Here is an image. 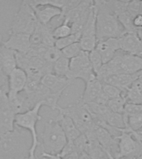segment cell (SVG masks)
Returning a JSON list of instances; mask_svg holds the SVG:
<instances>
[{
    "label": "cell",
    "instance_id": "1",
    "mask_svg": "<svg viewBox=\"0 0 142 159\" xmlns=\"http://www.w3.org/2000/svg\"><path fill=\"white\" fill-rule=\"evenodd\" d=\"M32 137L17 127L0 137V159H26L29 157Z\"/></svg>",
    "mask_w": 142,
    "mask_h": 159
},
{
    "label": "cell",
    "instance_id": "2",
    "mask_svg": "<svg viewBox=\"0 0 142 159\" xmlns=\"http://www.w3.org/2000/svg\"><path fill=\"white\" fill-rule=\"evenodd\" d=\"M94 7L97 14V42L109 38H120L125 34L116 16L107 7V1H94Z\"/></svg>",
    "mask_w": 142,
    "mask_h": 159
},
{
    "label": "cell",
    "instance_id": "3",
    "mask_svg": "<svg viewBox=\"0 0 142 159\" xmlns=\"http://www.w3.org/2000/svg\"><path fill=\"white\" fill-rule=\"evenodd\" d=\"M41 139L37 147L39 152L50 154H60L67 143V137L56 119H51L45 123Z\"/></svg>",
    "mask_w": 142,
    "mask_h": 159
},
{
    "label": "cell",
    "instance_id": "4",
    "mask_svg": "<svg viewBox=\"0 0 142 159\" xmlns=\"http://www.w3.org/2000/svg\"><path fill=\"white\" fill-rule=\"evenodd\" d=\"M42 106V103H38L28 111L22 114H16L15 116V126L27 130L32 137V143L28 159H37L36 152L37 147L39 146V140L37 133V122L42 119L39 111Z\"/></svg>",
    "mask_w": 142,
    "mask_h": 159
},
{
    "label": "cell",
    "instance_id": "5",
    "mask_svg": "<svg viewBox=\"0 0 142 159\" xmlns=\"http://www.w3.org/2000/svg\"><path fill=\"white\" fill-rule=\"evenodd\" d=\"M57 110L60 114L71 118L82 134H86L94 130L97 126L87 109V104H83L80 99L65 108L59 106Z\"/></svg>",
    "mask_w": 142,
    "mask_h": 159
},
{
    "label": "cell",
    "instance_id": "6",
    "mask_svg": "<svg viewBox=\"0 0 142 159\" xmlns=\"http://www.w3.org/2000/svg\"><path fill=\"white\" fill-rule=\"evenodd\" d=\"M37 23L34 10L27 3V0H23L21 2L17 12L13 16L8 32L9 34L22 33L31 35L34 32Z\"/></svg>",
    "mask_w": 142,
    "mask_h": 159
},
{
    "label": "cell",
    "instance_id": "7",
    "mask_svg": "<svg viewBox=\"0 0 142 159\" xmlns=\"http://www.w3.org/2000/svg\"><path fill=\"white\" fill-rule=\"evenodd\" d=\"M120 135H117L115 139H118L119 151L115 156V158H125L130 157L135 158L142 154V143H140L134 139V135L136 132L130 129H119Z\"/></svg>",
    "mask_w": 142,
    "mask_h": 159
},
{
    "label": "cell",
    "instance_id": "8",
    "mask_svg": "<svg viewBox=\"0 0 142 159\" xmlns=\"http://www.w3.org/2000/svg\"><path fill=\"white\" fill-rule=\"evenodd\" d=\"M97 75L93 71L89 60V52L82 51L77 57L70 60V74L68 79L72 81L81 79L87 84Z\"/></svg>",
    "mask_w": 142,
    "mask_h": 159
},
{
    "label": "cell",
    "instance_id": "9",
    "mask_svg": "<svg viewBox=\"0 0 142 159\" xmlns=\"http://www.w3.org/2000/svg\"><path fill=\"white\" fill-rule=\"evenodd\" d=\"M96 22H97V14H96L94 1H93V5H92L87 22L85 23L79 41L82 51L84 52H90L96 48L97 43Z\"/></svg>",
    "mask_w": 142,
    "mask_h": 159
},
{
    "label": "cell",
    "instance_id": "10",
    "mask_svg": "<svg viewBox=\"0 0 142 159\" xmlns=\"http://www.w3.org/2000/svg\"><path fill=\"white\" fill-rule=\"evenodd\" d=\"M15 116L7 98V91L0 90V137L15 129Z\"/></svg>",
    "mask_w": 142,
    "mask_h": 159
},
{
    "label": "cell",
    "instance_id": "11",
    "mask_svg": "<svg viewBox=\"0 0 142 159\" xmlns=\"http://www.w3.org/2000/svg\"><path fill=\"white\" fill-rule=\"evenodd\" d=\"M95 49L101 55L103 65L107 64L114 58L116 52L121 49V39L109 38L107 40L98 41Z\"/></svg>",
    "mask_w": 142,
    "mask_h": 159
},
{
    "label": "cell",
    "instance_id": "12",
    "mask_svg": "<svg viewBox=\"0 0 142 159\" xmlns=\"http://www.w3.org/2000/svg\"><path fill=\"white\" fill-rule=\"evenodd\" d=\"M30 36L22 33H12L9 34V38L7 41H2V45L15 52L27 54L32 47Z\"/></svg>",
    "mask_w": 142,
    "mask_h": 159
},
{
    "label": "cell",
    "instance_id": "13",
    "mask_svg": "<svg viewBox=\"0 0 142 159\" xmlns=\"http://www.w3.org/2000/svg\"><path fill=\"white\" fill-rule=\"evenodd\" d=\"M8 91L7 97H13L24 90L27 82V73L17 67L8 75Z\"/></svg>",
    "mask_w": 142,
    "mask_h": 159
},
{
    "label": "cell",
    "instance_id": "14",
    "mask_svg": "<svg viewBox=\"0 0 142 159\" xmlns=\"http://www.w3.org/2000/svg\"><path fill=\"white\" fill-rule=\"evenodd\" d=\"M142 75V71L134 73V74H117L112 75L107 77L102 82V84H108L119 88L125 94L127 89L137 79Z\"/></svg>",
    "mask_w": 142,
    "mask_h": 159
},
{
    "label": "cell",
    "instance_id": "15",
    "mask_svg": "<svg viewBox=\"0 0 142 159\" xmlns=\"http://www.w3.org/2000/svg\"><path fill=\"white\" fill-rule=\"evenodd\" d=\"M72 80H70L65 77L58 76L54 73H49L43 75L41 80V84L53 93L63 92L70 84H72Z\"/></svg>",
    "mask_w": 142,
    "mask_h": 159
},
{
    "label": "cell",
    "instance_id": "16",
    "mask_svg": "<svg viewBox=\"0 0 142 159\" xmlns=\"http://www.w3.org/2000/svg\"><path fill=\"white\" fill-rule=\"evenodd\" d=\"M142 71V57L123 52L118 74H134Z\"/></svg>",
    "mask_w": 142,
    "mask_h": 159
},
{
    "label": "cell",
    "instance_id": "17",
    "mask_svg": "<svg viewBox=\"0 0 142 159\" xmlns=\"http://www.w3.org/2000/svg\"><path fill=\"white\" fill-rule=\"evenodd\" d=\"M120 39L121 45V51L127 54L142 57V40L140 39L136 33L125 34Z\"/></svg>",
    "mask_w": 142,
    "mask_h": 159
},
{
    "label": "cell",
    "instance_id": "18",
    "mask_svg": "<svg viewBox=\"0 0 142 159\" xmlns=\"http://www.w3.org/2000/svg\"><path fill=\"white\" fill-rule=\"evenodd\" d=\"M37 22L42 25H48L52 18L61 17L62 10L51 5H43L33 8Z\"/></svg>",
    "mask_w": 142,
    "mask_h": 159
},
{
    "label": "cell",
    "instance_id": "19",
    "mask_svg": "<svg viewBox=\"0 0 142 159\" xmlns=\"http://www.w3.org/2000/svg\"><path fill=\"white\" fill-rule=\"evenodd\" d=\"M102 91V83L96 77L86 84L84 92L79 99L83 104L94 102Z\"/></svg>",
    "mask_w": 142,
    "mask_h": 159
},
{
    "label": "cell",
    "instance_id": "20",
    "mask_svg": "<svg viewBox=\"0 0 142 159\" xmlns=\"http://www.w3.org/2000/svg\"><path fill=\"white\" fill-rule=\"evenodd\" d=\"M56 119L59 123L60 126L64 132L67 141H74L82 134L76 127L74 122L72 121V119L68 116H66L64 114L59 113Z\"/></svg>",
    "mask_w": 142,
    "mask_h": 159
},
{
    "label": "cell",
    "instance_id": "21",
    "mask_svg": "<svg viewBox=\"0 0 142 159\" xmlns=\"http://www.w3.org/2000/svg\"><path fill=\"white\" fill-rule=\"evenodd\" d=\"M95 136L97 142L102 146L105 152H111V149L117 144L116 139L107 131V129H103L102 127L96 126L95 128Z\"/></svg>",
    "mask_w": 142,
    "mask_h": 159
},
{
    "label": "cell",
    "instance_id": "22",
    "mask_svg": "<svg viewBox=\"0 0 142 159\" xmlns=\"http://www.w3.org/2000/svg\"><path fill=\"white\" fill-rule=\"evenodd\" d=\"M2 72L8 76L10 73L17 68L16 52L2 45Z\"/></svg>",
    "mask_w": 142,
    "mask_h": 159
},
{
    "label": "cell",
    "instance_id": "23",
    "mask_svg": "<svg viewBox=\"0 0 142 159\" xmlns=\"http://www.w3.org/2000/svg\"><path fill=\"white\" fill-rule=\"evenodd\" d=\"M127 103L142 104V75L130 85L125 94Z\"/></svg>",
    "mask_w": 142,
    "mask_h": 159
},
{
    "label": "cell",
    "instance_id": "24",
    "mask_svg": "<svg viewBox=\"0 0 142 159\" xmlns=\"http://www.w3.org/2000/svg\"><path fill=\"white\" fill-rule=\"evenodd\" d=\"M53 73L58 76L68 79L70 74V60L62 55V57L53 64Z\"/></svg>",
    "mask_w": 142,
    "mask_h": 159
},
{
    "label": "cell",
    "instance_id": "25",
    "mask_svg": "<svg viewBox=\"0 0 142 159\" xmlns=\"http://www.w3.org/2000/svg\"><path fill=\"white\" fill-rule=\"evenodd\" d=\"M104 122H106L111 127L116 128L117 129H122L125 127L123 114H116L111 111H110L109 114H107Z\"/></svg>",
    "mask_w": 142,
    "mask_h": 159
},
{
    "label": "cell",
    "instance_id": "26",
    "mask_svg": "<svg viewBox=\"0 0 142 159\" xmlns=\"http://www.w3.org/2000/svg\"><path fill=\"white\" fill-rule=\"evenodd\" d=\"M126 103V98L123 96L121 97V98H117V99H109L107 106L111 112H114V113H116V114H123L125 106Z\"/></svg>",
    "mask_w": 142,
    "mask_h": 159
},
{
    "label": "cell",
    "instance_id": "27",
    "mask_svg": "<svg viewBox=\"0 0 142 159\" xmlns=\"http://www.w3.org/2000/svg\"><path fill=\"white\" fill-rule=\"evenodd\" d=\"M81 35H82V33L71 34L66 37L56 40L54 46L57 47V49L62 51V49H64V48H66V47L70 46V45L74 44L76 42H79L80 38H81Z\"/></svg>",
    "mask_w": 142,
    "mask_h": 159
},
{
    "label": "cell",
    "instance_id": "28",
    "mask_svg": "<svg viewBox=\"0 0 142 159\" xmlns=\"http://www.w3.org/2000/svg\"><path fill=\"white\" fill-rule=\"evenodd\" d=\"M89 60L90 63H91V66H92L93 71L97 75V73L100 71V70L102 69V66H103V62H102V57L97 50L94 49L93 51L89 52Z\"/></svg>",
    "mask_w": 142,
    "mask_h": 159
},
{
    "label": "cell",
    "instance_id": "29",
    "mask_svg": "<svg viewBox=\"0 0 142 159\" xmlns=\"http://www.w3.org/2000/svg\"><path fill=\"white\" fill-rule=\"evenodd\" d=\"M102 91L104 92L109 99H117L125 96V93L121 89L111 84H102Z\"/></svg>",
    "mask_w": 142,
    "mask_h": 159
},
{
    "label": "cell",
    "instance_id": "30",
    "mask_svg": "<svg viewBox=\"0 0 142 159\" xmlns=\"http://www.w3.org/2000/svg\"><path fill=\"white\" fill-rule=\"evenodd\" d=\"M61 52H62V55L63 57L71 60L77 57L82 52V49L79 42H76L74 44L70 45L64 49H62Z\"/></svg>",
    "mask_w": 142,
    "mask_h": 159
},
{
    "label": "cell",
    "instance_id": "31",
    "mask_svg": "<svg viewBox=\"0 0 142 159\" xmlns=\"http://www.w3.org/2000/svg\"><path fill=\"white\" fill-rule=\"evenodd\" d=\"M61 57H62V52L59 49H57L55 46H53V47H47L43 57V60L47 63L53 65Z\"/></svg>",
    "mask_w": 142,
    "mask_h": 159
},
{
    "label": "cell",
    "instance_id": "32",
    "mask_svg": "<svg viewBox=\"0 0 142 159\" xmlns=\"http://www.w3.org/2000/svg\"><path fill=\"white\" fill-rule=\"evenodd\" d=\"M125 126L128 127L132 131H140L142 129V114H135L128 117Z\"/></svg>",
    "mask_w": 142,
    "mask_h": 159
},
{
    "label": "cell",
    "instance_id": "33",
    "mask_svg": "<svg viewBox=\"0 0 142 159\" xmlns=\"http://www.w3.org/2000/svg\"><path fill=\"white\" fill-rule=\"evenodd\" d=\"M71 34H72L71 26L67 23H64V22H62V24L55 27L52 31V36L56 40L61 39V38L67 37Z\"/></svg>",
    "mask_w": 142,
    "mask_h": 159
},
{
    "label": "cell",
    "instance_id": "34",
    "mask_svg": "<svg viewBox=\"0 0 142 159\" xmlns=\"http://www.w3.org/2000/svg\"><path fill=\"white\" fill-rule=\"evenodd\" d=\"M142 114V104H130L126 103L125 106L123 118H124L125 124H126L127 118L135 114Z\"/></svg>",
    "mask_w": 142,
    "mask_h": 159
},
{
    "label": "cell",
    "instance_id": "35",
    "mask_svg": "<svg viewBox=\"0 0 142 159\" xmlns=\"http://www.w3.org/2000/svg\"><path fill=\"white\" fill-rule=\"evenodd\" d=\"M140 1H138V0L128 1L126 6L127 12L131 15L133 17L140 14Z\"/></svg>",
    "mask_w": 142,
    "mask_h": 159
},
{
    "label": "cell",
    "instance_id": "36",
    "mask_svg": "<svg viewBox=\"0 0 142 159\" xmlns=\"http://www.w3.org/2000/svg\"><path fill=\"white\" fill-rule=\"evenodd\" d=\"M0 90L8 91V77L2 71H0Z\"/></svg>",
    "mask_w": 142,
    "mask_h": 159
},
{
    "label": "cell",
    "instance_id": "37",
    "mask_svg": "<svg viewBox=\"0 0 142 159\" xmlns=\"http://www.w3.org/2000/svg\"><path fill=\"white\" fill-rule=\"evenodd\" d=\"M37 159H62L59 154H50L46 152H40L39 154H36Z\"/></svg>",
    "mask_w": 142,
    "mask_h": 159
},
{
    "label": "cell",
    "instance_id": "38",
    "mask_svg": "<svg viewBox=\"0 0 142 159\" xmlns=\"http://www.w3.org/2000/svg\"><path fill=\"white\" fill-rule=\"evenodd\" d=\"M108 101H109L108 97L106 95V94H105L104 92L102 91L100 93L99 95L97 96V99H96L94 102H96V103L98 104H101V105H106V106H107Z\"/></svg>",
    "mask_w": 142,
    "mask_h": 159
},
{
    "label": "cell",
    "instance_id": "39",
    "mask_svg": "<svg viewBox=\"0 0 142 159\" xmlns=\"http://www.w3.org/2000/svg\"><path fill=\"white\" fill-rule=\"evenodd\" d=\"M133 25L136 30L142 28V15L138 14L133 18Z\"/></svg>",
    "mask_w": 142,
    "mask_h": 159
},
{
    "label": "cell",
    "instance_id": "40",
    "mask_svg": "<svg viewBox=\"0 0 142 159\" xmlns=\"http://www.w3.org/2000/svg\"><path fill=\"white\" fill-rule=\"evenodd\" d=\"M62 159H79V154L77 152H73L72 153H69L66 156L62 157Z\"/></svg>",
    "mask_w": 142,
    "mask_h": 159
},
{
    "label": "cell",
    "instance_id": "41",
    "mask_svg": "<svg viewBox=\"0 0 142 159\" xmlns=\"http://www.w3.org/2000/svg\"><path fill=\"white\" fill-rule=\"evenodd\" d=\"M2 37L0 34V71H2Z\"/></svg>",
    "mask_w": 142,
    "mask_h": 159
},
{
    "label": "cell",
    "instance_id": "42",
    "mask_svg": "<svg viewBox=\"0 0 142 159\" xmlns=\"http://www.w3.org/2000/svg\"><path fill=\"white\" fill-rule=\"evenodd\" d=\"M106 153H107V157H108V158L109 159H126V158H115L113 155L111 154V152H106ZM132 159H142V154L140 156L137 157H135V158H132Z\"/></svg>",
    "mask_w": 142,
    "mask_h": 159
},
{
    "label": "cell",
    "instance_id": "43",
    "mask_svg": "<svg viewBox=\"0 0 142 159\" xmlns=\"http://www.w3.org/2000/svg\"><path fill=\"white\" fill-rule=\"evenodd\" d=\"M140 14L142 15V1H140Z\"/></svg>",
    "mask_w": 142,
    "mask_h": 159
},
{
    "label": "cell",
    "instance_id": "44",
    "mask_svg": "<svg viewBox=\"0 0 142 159\" xmlns=\"http://www.w3.org/2000/svg\"><path fill=\"white\" fill-rule=\"evenodd\" d=\"M141 133H142V131H141Z\"/></svg>",
    "mask_w": 142,
    "mask_h": 159
}]
</instances>
